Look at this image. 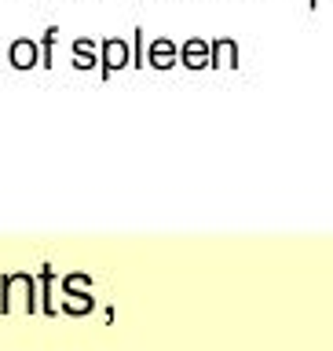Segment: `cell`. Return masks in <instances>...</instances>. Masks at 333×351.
<instances>
[{"instance_id": "1", "label": "cell", "mask_w": 333, "mask_h": 351, "mask_svg": "<svg viewBox=\"0 0 333 351\" xmlns=\"http://www.w3.org/2000/svg\"><path fill=\"white\" fill-rule=\"evenodd\" d=\"M0 311L4 315H15V311H41V304H37V278L26 271H11L0 278Z\"/></svg>"}, {"instance_id": "2", "label": "cell", "mask_w": 333, "mask_h": 351, "mask_svg": "<svg viewBox=\"0 0 333 351\" xmlns=\"http://www.w3.org/2000/svg\"><path fill=\"white\" fill-rule=\"evenodd\" d=\"M125 66H132V48H128L125 37H106V40H99V73H103L106 81H110L117 70H125Z\"/></svg>"}, {"instance_id": "3", "label": "cell", "mask_w": 333, "mask_h": 351, "mask_svg": "<svg viewBox=\"0 0 333 351\" xmlns=\"http://www.w3.org/2000/svg\"><path fill=\"white\" fill-rule=\"evenodd\" d=\"M180 62V44L169 40V37H154L150 48H147V66L150 70H172Z\"/></svg>"}, {"instance_id": "4", "label": "cell", "mask_w": 333, "mask_h": 351, "mask_svg": "<svg viewBox=\"0 0 333 351\" xmlns=\"http://www.w3.org/2000/svg\"><path fill=\"white\" fill-rule=\"evenodd\" d=\"M209 70H238V44L231 37L209 40Z\"/></svg>"}, {"instance_id": "5", "label": "cell", "mask_w": 333, "mask_h": 351, "mask_svg": "<svg viewBox=\"0 0 333 351\" xmlns=\"http://www.w3.org/2000/svg\"><path fill=\"white\" fill-rule=\"evenodd\" d=\"M8 62L15 66V70H33V66H41V48H37V40H33V37H19V40H11V48H8Z\"/></svg>"}, {"instance_id": "6", "label": "cell", "mask_w": 333, "mask_h": 351, "mask_svg": "<svg viewBox=\"0 0 333 351\" xmlns=\"http://www.w3.org/2000/svg\"><path fill=\"white\" fill-rule=\"evenodd\" d=\"M180 66H187V70H209V40L187 37L180 44Z\"/></svg>"}, {"instance_id": "7", "label": "cell", "mask_w": 333, "mask_h": 351, "mask_svg": "<svg viewBox=\"0 0 333 351\" xmlns=\"http://www.w3.org/2000/svg\"><path fill=\"white\" fill-rule=\"evenodd\" d=\"M51 289H55V267H48V263H44V267H41V278H37V304H41L44 315H55V311H59V307H55Z\"/></svg>"}, {"instance_id": "8", "label": "cell", "mask_w": 333, "mask_h": 351, "mask_svg": "<svg viewBox=\"0 0 333 351\" xmlns=\"http://www.w3.org/2000/svg\"><path fill=\"white\" fill-rule=\"evenodd\" d=\"M73 66L77 70H95L99 66V44L92 37H77L73 40Z\"/></svg>"}, {"instance_id": "9", "label": "cell", "mask_w": 333, "mask_h": 351, "mask_svg": "<svg viewBox=\"0 0 333 351\" xmlns=\"http://www.w3.org/2000/svg\"><path fill=\"white\" fill-rule=\"evenodd\" d=\"M92 307H95L92 293H62V304H59V311H62V315H88Z\"/></svg>"}, {"instance_id": "10", "label": "cell", "mask_w": 333, "mask_h": 351, "mask_svg": "<svg viewBox=\"0 0 333 351\" xmlns=\"http://www.w3.org/2000/svg\"><path fill=\"white\" fill-rule=\"evenodd\" d=\"M55 44H59V26H48V29H44V37H41V44H37L44 70H51V66H55Z\"/></svg>"}, {"instance_id": "11", "label": "cell", "mask_w": 333, "mask_h": 351, "mask_svg": "<svg viewBox=\"0 0 333 351\" xmlns=\"http://www.w3.org/2000/svg\"><path fill=\"white\" fill-rule=\"evenodd\" d=\"M62 293H92V278L84 271H73L62 278Z\"/></svg>"}, {"instance_id": "12", "label": "cell", "mask_w": 333, "mask_h": 351, "mask_svg": "<svg viewBox=\"0 0 333 351\" xmlns=\"http://www.w3.org/2000/svg\"><path fill=\"white\" fill-rule=\"evenodd\" d=\"M128 48H132V66H139V70H143V66H147V51H143V26L132 29V44H128Z\"/></svg>"}, {"instance_id": "13", "label": "cell", "mask_w": 333, "mask_h": 351, "mask_svg": "<svg viewBox=\"0 0 333 351\" xmlns=\"http://www.w3.org/2000/svg\"><path fill=\"white\" fill-rule=\"evenodd\" d=\"M308 8H312V11H315V8H319V0H308Z\"/></svg>"}]
</instances>
